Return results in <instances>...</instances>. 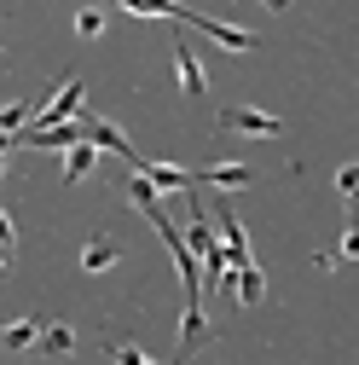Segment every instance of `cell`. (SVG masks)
Masks as SVG:
<instances>
[{"label":"cell","mask_w":359,"mask_h":365,"mask_svg":"<svg viewBox=\"0 0 359 365\" xmlns=\"http://www.w3.org/2000/svg\"><path fill=\"white\" fill-rule=\"evenodd\" d=\"M220 133H249V140H279L284 122L279 116H266L255 105H232V110H220Z\"/></svg>","instance_id":"6da1fadb"},{"label":"cell","mask_w":359,"mask_h":365,"mask_svg":"<svg viewBox=\"0 0 359 365\" xmlns=\"http://www.w3.org/2000/svg\"><path fill=\"white\" fill-rule=\"evenodd\" d=\"M81 93H87V81H81V76H70V81L58 87V93H53L47 105H41V128H58V122H76V116H81Z\"/></svg>","instance_id":"7a4b0ae2"},{"label":"cell","mask_w":359,"mask_h":365,"mask_svg":"<svg viewBox=\"0 0 359 365\" xmlns=\"http://www.w3.org/2000/svg\"><path fill=\"white\" fill-rule=\"evenodd\" d=\"M81 122H87V140H93L99 151H116V157H128L133 168H140V163H145L140 151H133V145H128V133H122L116 122H105V116H81Z\"/></svg>","instance_id":"3957f363"},{"label":"cell","mask_w":359,"mask_h":365,"mask_svg":"<svg viewBox=\"0 0 359 365\" xmlns=\"http://www.w3.org/2000/svg\"><path fill=\"white\" fill-rule=\"evenodd\" d=\"M209 209H214V226H220V244L232 250V267H249V238H244V226H238L232 203L220 197V203H209Z\"/></svg>","instance_id":"277c9868"},{"label":"cell","mask_w":359,"mask_h":365,"mask_svg":"<svg viewBox=\"0 0 359 365\" xmlns=\"http://www.w3.org/2000/svg\"><path fill=\"white\" fill-rule=\"evenodd\" d=\"M174 70H180V93H186V99H203V87H209V76H203L197 53L186 47V35L174 41Z\"/></svg>","instance_id":"5b68a950"},{"label":"cell","mask_w":359,"mask_h":365,"mask_svg":"<svg viewBox=\"0 0 359 365\" xmlns=\"http://www.w3.org/2000/svg\"><path fill=\"white\" fill-rule=\"evenodd\" d=\"M116 6L140 12V18H174V24H192V29H197V18H203V12H192V6H180V0H116Z\"/></svg>","instance_id":"8992f818"},{"label":"cell","mask_w":359,"mask_h":365,"mask_svg":"<svg viewBox=\"0 0 359 365\" xmlns=\"http://www.w3.org/2000/svg\"><path fill=\"white\" fill-rule=\"evenodd\" d=\"M249 168L244 163H209V168H197V186H220V192H238V186H249Z\"/></svg>","instance_id":"52a82bcc"},{"label":"cell","mask_w":359,"mask_h":365,"mask_svg":"<svg viewBox=\"0 0 359 365\" xmlns=\"http://www.w3.org/2000/svg\"><path fill=\"white\" fill-rule=\"evenodd\" d=\"M162 192H197V168H180V163H140Z\"/></svg>","instance_id":"ba28073f"},{"label":"cell","mask_w":359,"mask_h":365,"mask_svg":"<svg viewBox=\"0 0 359 365\" xmlns=\"http://www.w3.org/2000/svg\"><path fill=\"white\" fill-rule=\"evenodd\" d=\"M227 290L244 302V307H255L261 296H266V279H261V267L249 261V267H232V279H227Z\"/></svg>","instance_id":"9c48e42d"},{"label":"cell","mask_w":359,"mask_h":365,"mask_svg":"<svg viewBox=\"0 0 359 365\" xmlns=\"http://www.w3.org/2000/svg\"><path fill=\"white\" fill-rule=\"evenodd\" d=\"M336 261H359V220H348V232L336 238V250H319V255H313V267H319V272H331Z\"/></svg>","instance_id":"30bf717a"},{"label":"cell","mask_w":359,"mask_h":365,"mask_svg":"<svg viewBox=\"0 0 359 365\" xmlns=\"http://www.w3.org/2000/svg\"><path fill=\"white\" fill-rule=\"evenodd\" d=\"M93 168H99V145H93V140H81V145L64 151V180H70V186H76V180H87Z\"/></svg>","instance_id":"8fae6325"},{"label":"cell","mask_w":359,"mask_h":365,"mask_svg":"<svg viewBox=\"0 0 359 365\" xmlns=\"http://www.w3.org/2000/svg\"><path fill=\"white\" fill-rule=\"evenodd\" d=\"M41 331H47L41 319H12L0 342H6V354H24V348H35V342H41Z\"/></svg>","instance_id":"7c38bea8"},{"label":"cell","mask_w":359,"mask_h":365,"mask_svg":"<svg viewBox=\"0 0 359 365\" xmlns=\"http://www.w3.org/2000/svg\"><path fill=\"white\" fill-rule=\"evenodd\" d=\"M116 255H122L116 238H93V244L81 250V267H87V272H105V267H116Z\"/></svg>","instance_id":"4fadbf2b"},{"label":"cell","mask_w":359,"mask_h":365,"mask_svg":"<svg viewBox=\"0 0 359 365\" xmlns=\"http://www.w3.org/2000/svg\"><path fill=\"white\" fill-rule=\"evenodd\" d=\"M76 348V331L64 325V319H58V325H47V331H41V354H53V359H64Z\"/></svg>","instance_id":"5bb4252c"},{"label":"cell","mask_w":359,"mask_h":365,"mask_svg":"<svg viewBox=\"0 0 359 365\" xmlns=\"http://www.w3.org/2000/svg\"><path fill=\"white\" fill-rule=\"evenodd\" d=\"M99 29H105V6H81V12H76V35H81V41H93Z\"/></svg>","instance_id":"9a60e30c"},{"label":"cell","mask_w":359,"mask_h":365,"mask_svg":"<svg viewBox=\"0 0 359 365\" xmlns=\"http://www.w3.org/2000/svg\"><path fill=\"white\" fill-rule=\"evenodd\" d=\"M29 110H35V105H24V99H18V105H6V110H0V128H6V140H12V133H24V122H29Z\"/></svg>","instance_id":"2e32d148"},{"label":"cell","mask_w":359,"mask_h":365,"mask_svg":"<svg viewBox=\"0 0 359 365\" xmlns=\"http://www.w3.org/2000/svg\"><path fill=\"white\" fill-rule=\"evenodd\" d=\"M12 255H18V220H12V215H0V261L12 267Z\"/></svg>","instance_id":"e0dca14e"},{"label":"cell","mask_w":359,"mask_h":365,"mask_svg":"<svg viewBox=\"0 0 359 365\" xmlns=\"http://www.w3.org/2000/svg\"><path fill=\"white\" fill-rule=\"evenodd\" d=\"M110 359H116V365H157V359H145L140 348H128V342H110Z\"/></svg>","instance_id":"ac0fdd59"},{"label":"cell","mask_w":359,"mask_h":365,"mask_svg":"<svg viewBox=\"0 0 359 365\" xmlns=\"http://www.w3.org/2000/svg\"><path fill=\"white\" fill-rule=\"evenodd\" d=\"M336 192H342V197H353V192H359V163L336 168Z\"/></svg>","instance_id":"d6986e66"},{"label":"cell","mask_w":359,"mask_h":365,"mask_svg":"<svg viewBox=\"0 0 359 365\" xmlns=\"http://www.w3.org/2000/svg\"><path fill=\"white\" fill-rule=\"evenodd\" d=\"M261 6H266V12H284V6H290V0H261Z\"/></svg>","instance_id":"ffe728a7"}]
</instances>
